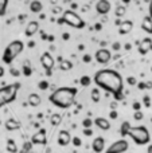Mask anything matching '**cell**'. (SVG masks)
<instances>
[{"label": "cell", "instance_id": "1", "mask_svg": "<svg viewBox=\"0 0 152 153\" xmlns=\"http://www.w3.org/2000/svg\"><path fill=\"white\" fill-rule=\"evenodd\" d=\"M93 81L100 89L109 94L112 93L116 101L124 100V81L120 73L113 69H102L94 74Z\"/></svg>", "mask_w": 152, "mask_h": 153}, {"label": "cell", "instance_id": "2", "mask_svg": "<svg viewBox=\"0 0 152 153\" xmlns=\"http://www.w3.org/2000/svg\"><path fill=\"white\" fill-rule=\"evenodd\" d=\"M77 89L75 87H58L51 93L48 101L59 109H69L74 105Z\"/></svg>", "mask_w": 152, "mask_h": 153}, {"label": "cell", "instance_id": "3", "mask_svg": "<svg viewBox=\"0 0 152 153\" xmlns=\"http://www.w3.org/2000/svg\"><path fill=\"white\" fill-rule=\"evenodd\" d=\"M19 89H20V83H19V82H15V83H11V85H7V86L0 87V108L13 102V101L16 100Z\"/></svg>", "mask_w": 152, "mask_h": 153}, {"label": "cell", "instance_id": "4", "mask_svg": "<svg viewBox=\"0 0 152 153\" xmlns=\"http://www.w3.org/2000/svg\"><path fill=\"white\" fill-rule=\"evenodd\" d=\"M24 50V43L22 40H12L10 45L5 47L4 53H3V62L5 65H11L16 59V56L19 54H22V51Z\"/></svg>", "mask_w": 152, "mask_h": 153}, {"label": "cell", "instance_id": "5", "mask_svg": "<svg viewBox=\"0 0 152 153\" xmlns=\"http://www.w3.org/2000/svg\"><path fill=\"white\" fill-rule=\"evenodd\" d=\"M58 24H67V26L73 27V28L81 30L85 27V22L78 13H75L73 10H66L63 11L62 16L58 19Z\"/></svg>", "mask_w": 152, "mask_h": 153}, {"label": "cell", "instance_id": "6", "mask_svg": "<svg viewBox=\"0 0 152 153\" xmlns=\"http://www.w3.org/2000/svg\"><path fill=\"white\" fill-rule=\"evenodd\" d=\"M129 137L137 145H147L151 140L150 132L145 126H132L131 132H129Z\"/></svg>", "mask_w": 152, "mask_h": 153}, {"label": "cell", "instance_id": "7", "mask_svg": "<svg viewBox=\"0 0 152 153\" xmlns=\"http://www.w3.org/2000/svg\"><path fill=\"white\" fill-rule=\"evenodd\" d=\"M40 65H42V67L46 70V75L50 76L51 71H53V69H54V65H55V59L51 56L50 53H45L40 55Z\"/></svg>", "mask_w": 152, "mask_h": 153}, {"label": "cell", "instance_id": "8", "mask_svg": "<svg viewBox=\"0 0 152 153\" xmlns=\"http://www.w3.org/2000/svg\"><path fill=\"white\" fill-rule=\"evenodd\" d=\"M128 148H129L128 141L121 138V140L115 141V143L105 151V153H124V152L128 151Z\"/></svg>", "mask_w": 152, "mask_h": 153}, {"label": "cell", "instance_id": "9", "mask_svg": "<svg viewBox=\"0 0 152 153\" xmlns=\"http://www.w3.org/2000/svg\"><path fill=\"white\" fill-rule=\"evenodd\" d=\"M94 58H96V61L98 62V63L105 65L112 59V54H110V51L108 50V48H100V50L96 51Z\"/></svg>", "mask_w": 152, "mask_h": 153}, {"label": "cell", "instance_id": "10", "mask_svg": "<svg viewBox=\"0 0 152 153\" xmlns=\"http://www.w3.org/2000/svg\"><path fill=\"white\" fill-rule=\"evenodd\" d=\"M32 145H45L47 143V134H46V129H39L35 134H32L31 140Z\"/></svg>", "mask_w": 152, "mask_h": 153}, {"label": "cell", "instance_id": "11", "mask_svg": "<svg viewBox=\"0 0 152 153\" xmlns=\"http://www.w3.org/2000/svg\"><path fill=\"white\" fill-rule=\"evenodd\" d=\"M96 11L100 15H107L110 11V3L108 0H98L96 3Z\"/></svg>", "mask_w": 152, "mask_h": 153}, {"label": "cell", "instance_id": "12", "mask_svg": "<svg viewBox=\"0 0 152 153\" xmlns=\"http://www.w3.org/2000/svg\"><path fill=\"white\" fill-rule=\"evenodd\" d=\"M72 136L67 130H59L58 133V144L61 146H67L70 143H72Z\"/></svg>", "mask_w": 152, "mask_h": 153}, {"label": "cell", "instance_id": "13", "mask_svg": "<svg viewBox=\"0 0 152 153\" xmlns=\"http://www.w3.org/2000/svg\"><path fill=\"white\" fill-rule=\"evenodd\" d=\"M92 149L94 153H101L105 149V138L104 137H97L92 143Z\"/></svg>", "mask_w": 152, "mask_h": 153}, {"label": "cell", "instance_id": "14", "mask_svg": "<svg viewBox=\"0 0 152 153\" xmlns=\"http://www.w3.org/2000/svg\"><path fill=\"white\" fill-rule=\"evenodd\" d=\"M152 48V39L151 38H144L142 42L139 43V53L142 55H145Z\"/></svg>", "mask_w": 152, "mask_h": 153}, {"label": "cell", "instance_id": "15", "mask_svg": "<svg viewBox=\"0 0 152 153\" xmlns=\"http://www.w3.org/2000/svg\"><path fill=\"white\" fill-rule=\"evenodd\" d=\"M94 125L101 130H109L110 129V122L108 121L107 118H104V117H97V118L94 120Z\"/></svg>", "mask_w": 152, "mask_h": 153}, {"label": "cell", "instance_id": "16", "mask_svg": "<svg viewBox=\"0 0 152 153\" xmlns=\"http://www.w3.org/2000/svg\"><path fill=\"white\" fill-rule=\"evenodd\" d=\"M38 30H39V23H38L37 20H32L28 24H27L26 27V36H32L34 34H37Z\"/></svg>", "mask_w": 152, "mask_h": 153}, {"label": "cell", "instance_id": "17", "mask_svg": "<svg viewBox=\"0 0 152 153\" xmlns=\"http://www.w3.org/2000/svg\"><path fill=\"white\" fill-rule=\"evenodd\" d=\"M4 126H5V129H7V130L12 132V130H18V129H20L22 124L18 121V120H15V118H8L7 121H5Z\"/></svg>", "mask_w": 152, "mask_h": 153}, {"label": "cell", "instance_id": "18", "mask_svg": "<svg viewBox=\"0 0 152 153\" xmlns=\"http://www.w3.org/2000/svg\"><path fill=\"white\" fill-rule=\"evenodd\" d=\"M132 28H133V22L132 20H124L123 23H121V26L118 27L121 35H125V34H128V32H131Z\"/></svg>", "mask_w": 152, "mask_h": 153}, {"label": "cell", "instance_id": "19", "mask_svg": "<svg viewBox=\"0 0 152 153\" xmlns=\"http://www.w3.org/2000/svg\"><path fill=\"white\" fill-rule=\"evenodd\" d=\"M142 28L144 30L145 32L152 35V18L150 15L144 16V19H143V22H142Z\"/></svg>", "mask_w": 152, "mask_h": 153}, {"label": "cell", "instance_id": "20", "mask_svg": "<svg viewBox=\"0 0 152 153\" xmlns=\"http://www.w3.org/2000/svg\"><path fill=\"white\" fill-rule=\"evenodd\" d=\"M40 102H42V98H40L39 94H37V93H31V94L28 95V103L32 106V108L39 106Z\"/></svg>", "mask_w": 152, "mask_h": 153}, {"label": "cell", "instance_id": "21", "mask_svg": "<svg viewBox=\"0 0 152 153\" xmlns=\"http://www.w3.org/2000/svg\"><path fill=\"white\" fill-rule=\"evenodd\" d=\"M42 10H43L42 1H39V0H32V1L30 3V11H31V12L39 13Z\"/></svg>", "mask_w": 152, "mask_h": 153}, {"label": "cell", "instance_id": "22", "mask_svg": "<svg viewBox=\"0 0 152 153\" xmlns=\"http://www.w3.org/2000/svg\"><path fill=\"white\" fill-rule=\"evenodd\" d=\"M131 129H132V126H131V124H129V121H124L120 126V134L123 136V137H127V136H129Z\"/></svg>", "mask_w": 152, "mask_h": 153}, {"label": "cell", "instance_id": "23", "mask_svg": "<svg viewBox=\"0 0 152 153\" xmlns=\"http://www.w3.org/2000/svg\"><path fill=\"white\" fill-rule=\"evenodd\" d=\"M61 122H62V116H61V114H58V113L51 114L50 124L53 125V126H59V125H61Z\"/></svg>", "mask_w": 152, "mask_h": 153}, {"label": "cell", "instance_id": "24", "mask_svg": "<svg viewBox=\"0 0 152 153\" xmlns=\"http://www.w3.org/2000/svg\"><path fill=\"white\" fill-rule=\"evenodd\" d=\"M7 151L10 152V153H18V146H16V144H15V141L13 140H7Z\"/></svg>", "mask_w": 152, "mask_h": 153}, {"label": "cell", "instance_id": "25", "mask_svg": "<svg viewBox=\"0 0 152 153\" xmlns=\"http://www.w3.org/2000/svg\"><path fill=\"white\" fill-rule=\"evenodd\" d=\"M31 151H32V143L31 141H26L23 144V146H22V149L19 151V153H31Z\"/></svg>", "mask_w": 152, "mask_h": 153}, {"label": "cell", "instance_id": "26", "mask_svg": "<svg viewBox=\"0 0 152 153\" xmlns=\"http://www.w3.org/2000/svg\"><path fill=\"white\" fill-rule=\"evenodd\" d=\"M59 69L63 70V71H69V70L73 69V63L70 61H62L61 65H59Z\"/></svg>", "mask_w": 152, "mask_h": 153}, {"label": "cell", "instance_id": "27", "mask_svg": "<svg viewBox=\"0 0 152 153\" xmlns=\"http://www.w3.org/2000/svg\"><path fill=\"white\" fill-rule=\"evenodd\" d=\"M22 73H23V75H26V76H30V75L32 74V69H31V67H30L28 61H26V62H24L23 67H22Z\"/></svg>", "mask_w": 152, "mask_h": 153}, {"label": "cell", "instance_id": "28", "mask_svg": "<svg viewBox=\"0 0 152 153\" xmlns=\"http://www.w3.org/2000/svg\"><path fill=\"white\" fill-rule=\"evenodd\" d=\"M90 95H92V101H93V102H100L101 95H100V90L98 89H93V90H92Z\"/></svg>", "mask_w": 152, "mask_h": 153}, {"label": "cell", "instance_id": "29", "mask_svg": "<svg viewBox=\"0 0 152 153\" xmlns=\"http://www.w3.org/2000/svg\"><path fill=\"white\" fill-rule=\"evenodd\" d=\"M7 7H8V0H0V16L5 15Z\"/></svg>", "mask_w": 152, "mask_h": 153}, {"label": "cell", "instance_id": "30", "mask_svg": "<svg viewBox=\"0 0 152 153\" xmlns=\"http://www.w3.org/2000/svg\"><path fill=\"white\" fill-rule=\"evenodd\" d=\"M90 82H92V79H90V76H88V75H82L81 76V79H80V83H81V86H89L90 85Z\"/></svg>", "mask_w": 152, "mask_h": 153}, {"label": "cell", "instance_id": "31", "mask_svg": "<svg viewBox=\"0 0 152 153\" xmlns=\"http://www.w3.org/2000/svg\"><path fill=\"white\" fill-rule=\"evenodd\" d=\"M125 12H127V10H125L124 5H117V8H116V16H117V18L124 16L125 15Z\"/></svg>", "mask_w": 152, "mask_h": 153}, {"label": "cell", "instance_id": "32", "mask_svg": "<svg viewBox=\"0 0 152 153\" xmlns=\"http://www.w3.org/2000/svg\"><path fill=\"white\" fill-rule=\"evenodd\" d=\"M93 124H94V121H92L90 118H83V121H82V125L85 129H90V126Z\"/></svg>", "mask_w": 152, "mask_h": 153}, {"label": "cell", "instance_id": "33", "mask_svg": "<svg viewBox=\"0 0 152 153\" xmlns=\"http://www.w3.org/2000/svg\"><path fill=\"white\" fill-rule=\"evenodd\" d=\"M48 86H50V83H48L47 81H40L39 83H38V87H39L40 90H47Z\"/></svg>", "mask_w": 152, "mask_h": 153}, {"label": "cell", "instance_id": "34", "mask_svg": "<svg viewBox=\"0 0 152 153\" xmlns=\"http://www.w3.org/2000/svg\"><path fill=\"white\" fill-rule=\"evenodd\" d=\"M72 143H73V145H74V146H81L82 141H81V138H80V137H73Z\"/></svg>", "mask_w": 152, "mask_h": 153}, {"label": "cell", "instance_id": "35", "mask_svg": "<svg viewBox=\"0 0 152 153\" xmlns=\"http://www.w3.org/2000/svg\"><path fill=\"white\" fill-rule=\"evenodd\" d=\"M143 117H144V114H143L142 111H135L133 118L136 120V121H140V120H143Z\"/></svg>", "mask_w": 152, "mask_h": 153}, {"label": "cell", "instance_id": "36", "mask_svg": "<svg viewBox=\"0 0 152 153\" xmlns=\"http://www.w3.org/2000/svg\"><path fill=\"white\" fill-rule=\"evenodd\" d=\"M127 82H128L131 86H133V85H137V79L135 78V76H128V78H127Z\"/></svg>", "mask_w": 152, "mask_h": 153}, {"label": "cell", "instance_id": "37", "mask_svg": "<svg viewBox=\"0 0 152 153\" xmlns=\"http://www.w3.org/2000/svg\"><path fill=\"white\" fill-rule=\"evenodd\" d=\"M132 108H133V110H135V111H140V109H142V103H140L139 101H136V102H133Z\"/></svg>", "mask_w": 152, "mask_h": 153}, {"label": "cell", "instance_id": "38", "mask_svg": "<svg viewBox=\"0 0 152 153\" xmlns=\"http://www.w3.org/2000/svg\"><path fill=\"white\" fill-rule=\"evenodd\" d=\"M82 61H83V62H86V63H89V62L92 61V56L89 55V54H85V55L82 56Z\"/></svg>", "mask_w": 152, "mask_h": 153}, {"label": "cell", "instance_id": "39", "mask_svg": "<svg viewBox=\"0 0 152 153\" xmlns=\"http://www.w3.org/2000/svg\"><path fill=\"white\" fill-rule=\"evenodd\" d=\"M137 89H139V90H144L145 89V82H139V83H137Z\"/></svg>", "mask_w": 152, "mask_h": 153}, {"label": "cell", "instance_id": "40", "mask_svg": "<svg viewBox=\"0 0 152 153\" xmlns=\"http://www.w3.org/2000/svg\"><path fill=\"white\" fill-rule=\"evenodd\" d=\"M62 12V8L61 7H54L53 8V13H61ZM63 13V12H62Z\"/></svg>", "mask_w": 152, "mask_h": 153}, {"label": "cell", "instance_id": "41", "mask_svg": "<svg viewBox=\"0 0 152 153\" xmlns=\"http://www.w3.org/2000/svg\"><path fill=\"white\" fill-rule=\"evenodd\" d=\"M83 134L85 136H92L93 134V130L92 129H83Z\"/></svg>", "mask_w": 152, "mask_h": 153}, {"label": "cell", "instance_id": "42", "mask_svg": "<svg viewBox=\"0 0 152 153\" xmlns=\"http://www.w3.org/2000/svg\"><path fill=\"white\" fill-rule=\"evenodd\" d=\"M112 47H113V50H116V51H117V50H120V47H121V46H120V43H118V42H115V43H113V46H112Z\"/></svg>", "mask_w": 152, "mask_h": 153}, {"label": "cell", "instance_id": "43", "mask_svg": "<svg viewBox=\"0 0 152 153\" xmlns=\"http://www.w3.org/2000/svg\"><path fill=\"white\" fill-rule=\"evenodd\" d=\"M117 116H118V114H117V111H116V110H112V111H110V118H112V120L117 118Z\"/></svg>", "mask_w": 152, "mask_h": 153}, {"label": "cell", "instance_id": "44", "mask_svg": "<svg viewBox=\"0 0 152 153\" xmlns=\"http://www.w3.org/2000/svg\"><path fill=\"white\" fill-rule=\"evenodd\" d=\"M143 101H144L145 106H150V97H148V95H144V98H143Z\"/></svg>", "mask_w": 152, "mask_h": 153}, {"label": "cell", "instance_id": "45", "mask_svg": "<svg viewBox=\"0 0 152 153\" xmlns=\"http://www.w3.org/2000/svg\"><path fill=\"white\" fill-rule=\"evenodd\" d=\"M11 74H13L15 76H18L19 74H20V73H19L18 70H15V69H11Z\"/></svg>", "mask_w": 152, "mask_h": 153}, {"label": "cell", "instance_id": "46", "mask_svg": "<svg viewBox=\"0 0 152 153\" xmlns=\"http://www.w3.org/2000/svg\"><path fill=\"white\" fill-rule=\"evenodd\" d=\"M145 89H152V82H145Z\"/></svg>", "mask_w": 152, "mask_h": 153}, {"label": "cell", "instance_id": "47", "mask_svg": "<svg viewBox=\"0 0 152 153\" xmlns=\"http://www.w3.org/2000/svg\"><path fill=\"white\" fill-rule=\"evenodd\" d=\"M69 38H70V35L69 34H63V35H62V39H69Z\"/></svg>", "mask_w": 152, "mask_h": 153}, {"label": "cell", "instance_id": "48", "mask_svg": "<svg viewBox=\"0 0 152 153\" xmlns=\"http://www.w3.org/2000/svg\"><path fill=\"white\" fill-rule=\"evenodd\" d=\"M3 75H4V69H3V67L0 66V78H1Z\"/></svg>", "mask_w": 152, "mask_h": 153}, {"label": "cell", "instance_id": "49", "mask_svg": "<svg viewBox=\"0 0 152 153\" xmlns=\"http://www.w3.org/2000/svg\"><path fill=\"white\" fill-rule=\"evenodd\" d=\"M148 10H150V16L152 18V1L150 3V8H148Z\"/></svg>", "mask_w": 152, "mask_h": 153}, {"label": "cell", "instance_id": "50", "mask_svg": "<svg viewBox=\"0 0 152 153\" xmlns=\"http://www.w3.org/2000/svg\"><path fill=\"white\" fill-rule=\"evenodd\" d=\"M40 38H42V39H47V35H46L45 32H42V35H40Z\"/></svg>", "mask_w": 152, "mask_h": 153}, {"label": "cell", "instance_id": "51", "mask_svg": "<svg viewBox=\"0 0 152 153\" xmlns=\"http://www.w3.org/2000/svg\"><path fill=\"white\" fill-rule=\"evenodd\" d=\"M147 153H152V144L150 146H148V149H147Z\"/></svg>", "mask_w": 152, "mask_h": 153}, {"label": "cell", "instance_id": "52", "mask_svg": "<svg viewBox=\"0 0 152 153\" xmlns=\"http://www.w3.org/2000/svg\"><path fill=\"white\" fill-rule=\"evenodd\" d=\"M110 106H112V109H116V106H117V102H113Z\"/></svg>", "mask_w": 152, "mask_h": 153}, {"label": "cell", "instance_id": "53", "mask_svg": "<svg viewBox=\"0 0 152 153\" xmlns=\"http://www.w3.org/2000/svg\"><path fill=\"white\" fill-rule=\"evenodd\" d=\"M94 28H96V30H100V28H101V24H96V26H94Z\"/></svg>", "mask_w": 152, "mask_h": 153}, {"label": "cell", "instance_id": "54", "mask_svg": "<svg viewBox=\"0 0 152 153\" xmlns=\"http://www.w3.org/2000/svg\"><path fill=\"white\" fill-rule=\"evenodd\" d=\"M28 46H30V47H34L35 43H34V42H30V45H28Z\"/></svg>", "mask_w": 152, "mask_h": 153}]
</instances>
